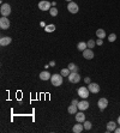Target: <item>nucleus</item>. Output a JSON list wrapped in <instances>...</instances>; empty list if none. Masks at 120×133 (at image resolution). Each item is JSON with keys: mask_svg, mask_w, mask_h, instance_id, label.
Instances as JSON below:
<instances>
[{"mask_svg": "<svg viewBox=\"0 0 120 133\" xmlns=\"http://www.w3.org/2000/svg\"><path fill=\"white\" fill-rule=\"evenodd\" d=\"M50 83L53 87H60L62 84V76L61 73H54L50 77Z\"/></svg>", "mask_w": 120, "mask_h": 133, "instance_id": "1", "label": "nucleus"}, {"mask_svg": "<svg viewBox=\"0 0 120 133\" xmlns=\"http://www.w3.org/2000/svg\"><path fill=\"white\" fill-rule=\"evenodd\" d=\"M77 94H78V96H79L82 99H86L88 97H89L90 91H89V89H88L86 87H80V88H78Z\"/></svg>", "mask_w": 120, "mask_h": 133, "instance_id": "2", "label": "nucleus"}, {"mask_svg": "<svg viewBox=\"0 0 120 133\" xmlns=\"http://www.w3.org/2000/svg\"><path fill=\"white\" fill-rule=\"evenodd\" d=\"M37 6H39V9H40L41 11H49L50 7H52V4H50L48 0H41Z\"/></svg>", "mask_w": 120, "mask_h": 133, "instance_id": "3", "label": "nucleus"}, {"mask_svg": "<svg viewBox=\"0 0 120 133\" xmlns=\"http://www.w3.org/2000/svg\"><path fill=\"white\" fill-rule=\"evenodd\" d=\"M0 13L4 17H9L10 13H11V6H10L9 4H3L1 7H0Z\"/></svg>", "mask_w": 120, "mask_h": 133, "instance_id": "4", "label": "nucleus"}, {"mask_svg": "<svg viewBox=\"0 0 120 133\" xmlns=\"http://www.w3.org/2000/svg\"><path fill=\"white\" fill-rule=\"evenodd\" d=\"M68 81H70L71 83H73V84L79 83V81H80L79 73H78V72H71L70 76H68Z\"/></svg>", "mask_w": 120, "mask_h": 133, "instance_id": "5", "label": "nucleus"}, {"mask_svg": "<svg viewBox=\"0 0 120 133\" xmlns=\"http://www.w3.org/2000/svg\"><path fill=\"white\" fill-rule=\"evenodd\" d=\"M10 28V19H7V17H1L0 18V29L1 30H7Z\"/></svg>", "mask_w": 120, "mask_h": 133, "instance_id": "6", "label": "nucleus"}, {"mask_svg": "<svg viewBox=\"0 0 120 133\" xmlns=\"http://www.w3.org/2000/svg\"><path fill=\"white\" fill-rule=\"evenodd\" d=\"M67 10H68V12L70 13L76 15V13H78V11H79V7H78V5L76 3L71 1V3H68V5H67Z\"/></svg>", "mask_w": 120, "mask_h": 133, "instance_id": "7", "label": "nucleus"}, {"mask_svg": "<svg viewBox=\"0 0 120 133\" xmlns=\"http://www.w3.org/2000/svg\"><path fill=\"white\" fill-rule=\"evenodd\" d=\"M83 53V58L84 59H86V60H91V59H94V56H95V54H94V50L92 49H90V48H86L84 52H82Z\"/></svg>", "mask_w": 120, "mask_h": 133, "instance_id": "8", "label": "nucleus"}, {"mask_svg": "<svg viewBox=\"0 0 120 133\" xmlns=\"http://www.w3.org/2000/svg\"><path fill=\"white\" fill-rule=\"evenodd\" d=\"M97 105H99V109L100 110H105L106 108L108 107V99L105 98V97H102V98L99 99V102H97Z\"/></svg>", "mask_w": 120, "mask_h": 133, "instance_id": "9", "label": "nucleus"}, {"mask_svg": "<svg viewBox=\"0 0 120 133\" xmlns=\"http://www.w3.org/2000/svg\"><path fill=\"white\" fill-rule=\"evenodd\" d=\"M88 89H89V91H90V92H92V94L100 92V85L97 83H90V84H88Z\"/></svg>", "mask_w": 120, "mask_h": 133, "instance_id": "10", "label": "nucleus"}, {"mask_svg": "<svg viewBox=\"0 0 120 133\" xmlns=\"http://www.w3.org/2000/svg\"><path fill=\"white\" fill-rule=\"evenodd\" d=\"M89 102H88V101H86V99H82V101H79V102H78V109H79V110H82V111H84V110H86V109L89 108Z\"/></svg>", "mask_w": 120, "mask_h": 133, "instance_id": "11", "label": "nucleus"}, {"mask_svg": "<svg viewBox=\"0 0 120 133\" xmlns=\"http://www.w3.org/2000/svg\"><path fill=\"white\" fill-rule=\"evenodd\" d=\"M11 42H12V38H11L10 36H1V38H0V44H1L3 47L9 46Z\"/></svg>", "mask_w": 120, "mask_h": 133, "instance_id": "12", "label": "nucleus"}, {"mask_svg": "<svg viewBox=\"0 0 120 133\" xmlns=\"http://www.w3.org/2000/svg\"><path fill=\"white\" fill-rule=\"evenodd\" d=\"M74 118H76V121H77V122H84V121H85V115H84V113L82 110L79 111V113H76V114H74Z\"/></svg>", "mask_w": 120, "mask_h": 133, "instance_id": "13", "label": "nucleus"}, {"mask_svg": "<svg viewBox=\"0 0 120 133\" xmlns=\"http://www.w3.org/2000/svg\"><path fill=\"white\" fill-rule=\"evenodd\" d=\"M83 130H84V126L82 125V122H77L73 126V128H72V131L74 133H80V132H83Z\"/></svg>", "mask_w": 120, "mask_h": 133, "instance_id": "14", "label": "nucleus"}, {"mask_svg": "<svg viewBox=\"0 0 120 133\" xmlns=\"http://www.w3.org/2000/svg\"><path fill=\"white\" fill-rule=\"evenodd\" d=\"M117 122L114 121H108L107 122V132H114V130L117 128Z\"/></svg>", "mask_w": 120, "mask_h": 133, "instance_id": "15", "label": "nucleus"}, {"mask_svg": "<svg viewBox=\"0 0 120 133\" xmlns=\"http://www.w3.org/2000/svg\"><path fill=\"white\" fill-rule=\"evenodd\" d=\"M50 77H52V74H50L48 71H43V72L40 73V79L41 81H48V79H50Z\"/></svg>", "mask_w": 120, "mask_h": 133, "instance_id": "16", "label": "nucleus"}, {"mask_svg": "<svg viewBox=\"0 0 120 133\" xmlns=\"http://www.w3.org/2000/svg\"><path fill=\"white\" fill-rule=\"evenodd\" d=\"M96 36H97V38H105L106 37V31H105V29H97L96 30Z\"/></svg>", "mask_w": 120, "mask_h": 133, "instance_id": "17", "label": "nucleus"}, {"mask_svg": "<svg viewBox=\"0 0 120 133\" xmlns=\"http://www.w3.org/2000/svg\"><path fill=\"white\" fill-rule=\"evenodd\" d=\"M86 48H88V43H86V42H83V41H82V42H79V43L77 44V49L80 50V52H84Z\"/></svg>", "mask_w": 120, "mask_h": 133, "instance_id": "18", "label": "nucleus"}, {"mask_svg": "<svg viewBox=\"0 0 120 133\" xmlns=\"http://www.w3.org/2000/svg\"><path fill=\"white\" fill-rule=\"evenodd\" d=\"M77 110H78V107H77V105H74V104H71L70 107L67 108V111L70 113V114H72V115L76 114V113H77Z\"/></svg>", "mask_w": 120, "mask_h": 133, "instance_id": "19", "label": "nucleus"}, {"mask_svg": "<svg viewBox=\"0 0 120 133\" xmlns=\"http://www.w3.org/2000/svg\"><path fill=\"white\" fill-rule=\"evenodd\" d=\"M45 31H46V32H53V31H55V25L54 24L46 25V26H45Z\"/></svg>", "mask_w": 120, "mask_h": 133, "instance_id": "20", "label": "nucleus"}, {"mask_svg": "<svg viewBox=\"0 0 120 133\" xmlns=\"http://www.w3.org/2000/svg\"><path fill=\"white\" fill-rule=\"evenodd\" d=\"M68 70H70L71 72H78V67L76 64H73V62H71V64H68Z\"/></svg>", "mask_w": 120, "mask_h": 133, "instance_id": "21", "label": "nucleus"}, {"mask_svg": "<svg viewBox=\"0 0 120 133\" xmlns=\"http://www.w3.org/2000/svg\"><path fill=\"white\" fill-rule=\"evenodd\" d=\"M83 126H84V130L85 131H89V130H91V127H92V124L90 122V121H88V120H85L83 122Z\"/></svg>", "mask_w": 120, "mask_h": 133, "instance_id": "22", "label": "nucleus"}, {"mask_svg": "<svg viewBox=\"0 0 120 133\" xmlns=\"http://www.w3.org/2000/svg\"><path fill=\"white\" fill-rule=\"evenodd\" d=\"M60 73H61L62 77H68V76H70V73H71V71L68 70V67L67 68H62L61 71H60Z\"/></svg>", "mask_w": 120, "mask_h": 133, "instance_id": "23", "label": "nucleus"}, {"mask_svg": "<svg viewBox=\"0 0 120 133\" xmlns=\"http://www.w3.org/2000/svg\"><path fill=\"white\" fill-rule=\"evenodd\" d=\"M49 13L52 17H56V16H58V10H56V7H50Z\"/></svg>", "mask_w": 120, "mask_h": 133, "instance_id": "24", "label": "nucleus"}, {"mask_svg": "<svg viewBox=\"0 0 120 133\" xmlns=\"http://www.w3.org/2000/svg\"><path fill=\"white\" fill-rule=\"evenodd\" d=\"M86 43H88V48L92 49V48H94V47L96 46V41H94V40H89L88 42H86Z\"/></svg>", "mask_w": 120, "mask_h": 133, "instance_id": "25", "label": "nucleus"}, {"mask_svg": "<svg viewBox=\"0 0 120 133\" xmlns=\"http://www.w3.org/2000/svg\"><path fill=\"white\" fill-rule=\"evenodd\" d=\"M115 40H117V35L115 34H111L108 36V41H109V42H114Z\"/></svg>", "mask_w": 120, "mask_h": 133, "instance_id": "26", "label": "nucleus"}, {"mask_svg": "<svg viewBox=\"0 0 120 133\" xmlns=\"http://www.w3.org/2000/svg\"><path fill=\"white\" fill-rule=\"evenodd\" d=\"M103 44V40L102 38H97L96 40V46H102Z\"/></svg>", "mask_w": 120, "mask_h": 133, "instance_id": "27", "label": "nucleus"}, {"mask_svg": "<svg viewBox=\"0 0 120 133\" xmlns=\"http://www.w3.org/2000/svg\"><path fill=\"white\" fill-rule=\"evenodd\" d=\"M84 82H85V84H90L91 83V79H90V77H85L84 78Z\"/></svg>", "mask_w": 120, "mask_h": 133, "instance_id": "28", "label": "nucleus"}, {"mask_svg": "<svg viewBox=\"0 0 120 133\" xmlns=\"http://www.w3.org/2000/svg\"><path fill=\"white\" fill-rule=\"evenodd\" d=\"M71 104H74V105H78V101H77V99H72V102H71Z\"/></svg>", "mask_w": 120, "mask_h": 133, "instance_id": "29", "label": "nucleus"}, {"mask_svg": "<svg viewBox=\"0 0 120 133\" xmlns=\"http://www.w3.org/2000/svg\"><path fill=\"white\" fill-rule=\"evenodd\" d=\"M49 66H52V67H53V66H55V61H50L49 62Z\"/></svg>", "mask_w": 120, "mask_h": 133, "instance_id": "30", "label": "nucleus"}, {"mask_svg": "<svg viewBox=\"0 0 120 133\" xmlns=\"http://www.w3.org/2000/svg\"><path fill=\"white\" fill-rule=\"evenodd\" d=\"M114 132H115V133H120V127H119V128H118V127H117V128L114 130Z\"/></svg>", "mask_w": 120, "mask_h": 133, "instance_id": "31", "label": "nucleus"}, {"mask_svg": "<svg viewBox=\"0 0 120 133\" xmlns=\"http://www.w3.org/2000/svg\"><path fill=\"white\" fill-rule=\"evenodd\" d=\"M50 4H52V6H53V7H55V6H56V1H52Z\"/></svg>", "mask_w": 120, "mask_h": 133, "instance_id": "32", "label": "nucleus"}, {"mask_svg": "<svg viewBox=\"0 0 120 133\" xmlns=\"http://www.w3.org/2000/svg\"><path fill=\"white\" fill-rule=\"evenodd\" d=\"M117 124L120 126V115H119V118H118V120H117Z\"/></svg>", "mask_w": 120, "mask_h": 133, "instance_id": "33", "label": "nucleus"}, {"mask_svg": "<svg viewBox=\"0 0 120 133\" xmlns=\"http://www.w3.org/2000/svg\"><path fill=\"white\" fill-rule=\"evenodd\" d=\"M65 1H68V3H71V1H72V0H65Z\"/></svg>", "mask_w": 120, "mask_h": 133, "instance_id": "34", "label": "nucleus"}]
</instances>
